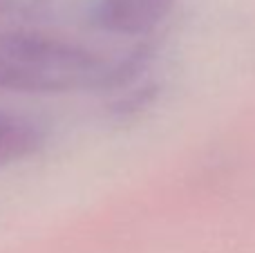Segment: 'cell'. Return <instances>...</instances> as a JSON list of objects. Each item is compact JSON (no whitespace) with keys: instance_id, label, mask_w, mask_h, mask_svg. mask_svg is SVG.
<instances>
[{"instance_id":"obj_1","label":"cell","mask_w":255,"mask_h":253,"mask_svg":"<svg viewBox=\"0 0 255 253\" xmlns=\"http://www.w3.org/2000/svg\"><path fill=\"white\" fill-rule=\"evenodd\" d=\"M110 61L72 38L38 29L0 31V92L67 94L106 88Z\"/></svg>"},{"instance_id":"obj_2","label":"cell","mask_w":255,"mask_h":253,"mask_svg":"<svg viewBox=\"0 0 255 253\" xmlns=\"http://www.w3.org/2000/svg\"><path fill=\"white\" fill-rule=\"evenodd\" d=\"M177 0H97L92 22L103 31L121 36H143L154 31Z\"/></svg>"},{"instance_id":"obj_3","label":"cell","mask_w":255,"mask_h":253,"mask_svg":"<svg viewBox=\"0 0 255 253\" xmlns=\"http://www.w3.org/2000/svg\"><path fill=\"white\" fill-rule=\"evenodd\" d=\"M45 146V130L36 119L0 108V170L38 155Z\"/></svg>"},{"instance_id":"obj_4","label":"cell","mask_w":255,"mask_h":253,"mask_svg":"<svg viewBox=\"0 0 255 253\" xmlns=\"http://www.w3.org/2000/svg\"><path fill=\"white\" fill-rule=\"evenodd\" d=\"M9 4H11V0H0V11H4V9H9Z\"/></svg>"}]
</instances>
